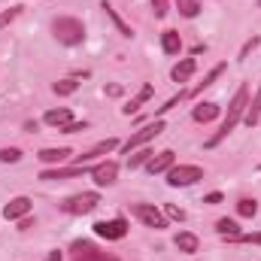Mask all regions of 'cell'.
<instances>
[{
    "instance_id": "obj_1",
    "label": "cell",
    "mask_w": 261,
    "mask_h": 261,
    "mask_svg": "<svg viewBox=\"0 0 261 261\" xmlns=\"http://www.w3.org/2000/svg\"><path fill=\"white\" fill-rule=\"evenodd\" d=\"M246 107H249V88L246 85H240L237 88V94L231 97V103H228V113H225V122H222V128L216 130L210 140H206V149H213V146H219L231 130L237 128V122L243 119V113H246Z\"/></svg>"
},
{
    "instance_id": "obj_2",
    "label": "cell",
    "mask_w": 261,
    "mask_h": 261,
    "mask_svg": "<svg viewBox=\"0 0 261 261\" xmlns=\"http://www.w3.org/2000/svg\"><path fill=\"white\" fill-rule=\"evenodd\" d=\"M52 34H55V40L64 43V46H79V43L85 40V24H82L79 18L61 15V18L52 21Z\"/></svg>"
},
{
    "instance_id": "obj_3",
    "label": "cell",
    "mask_w": 261,
    "mask_h": 261,
    "mask_svg": "<svg viewBox=\"0 0 261 261\" xmlns=\"http://www.w3.org/2000/svg\"><path fill=\"white\" fill-rule=\"evenodd\" d=\"M200 179H203V167H197V164H173L167 170V186H173V189L195 186Z\"/></svg>"
},
{
    "instance_id": "obj_4",
    "label": "cell",
    "mask_w": 261,
    "mask_h": 261,
    "mask_svg": "<svg viewBox=\"0 0 261 261\" xmlns=\"http://www.w3.org/2000/svg\"><path fill=\"white\" fill-rule=\"evenodd\" d=\"M167 128L161 119H155V122H149V125H143V128L137 130V134H130V140L125 143V155H130V152H137V149H143L149 140H155V137H161V130Z\"/></svg>"
},
{
    "instance_id": "obj_5",
    "label": "cell",
    "mask_w": 261,
    "mask_h": 261,
    "mask_svg": "<svg viewBox=\"0 0 261 261\" xmlns=\"http://www.w3.org/2000/svg\"><path fill=\"white\" fill-rule=\"evenodd\" d=\"M70 261H119V258L100 252L91 240H76V243L70 246Z\"/></svg>"
},
{
    "instance_id": "obj_6",
    "label": "cell",
    "mask_w": 261,
    "mask_h": 261,
    "mask_svg": "<svg viewBox=\"0 0 261 261\" xmlns=\"http://www.w3.org/2000/svg\"><path fill=\"white\" fill-rule=\"evenodd\" d=\"M97 203H100V195L97 192H82V195L67 197L64 203H61V210L70 213V216H82V213H91Z\"/></svg>"
},
{
    "instance_id": "obj_7",
    "label": "cell",
    "mask_w": 261,
    "mask_h": 261,
    "mask_svg": "<svg viewBox=\"0 0 261 261\" xmlns=\"http://www.w3.org/2000/svg\"><path fill=\"white\" fill-rule=\"evenodd\" d=\"M130 210H134V216H137L146 228H155V231L167 228V216H164L158 206H152V203H134Z\"/></svg>"
},
{
    "instance_id": "obj_8",
    "label": "cell",
    "mask_w": 261,
    "mask_h": 261,
    "mask_svg": "<svg viewBox=\"0 0 261 261\" xmlns=\"http://www.w3.org/2000/svg\"><path fill=\"white\" fill-rule=\"evenodd\" d=\"M94 234L103 237V240H122L128 234V222L125 219H110V222H97L94 225Z\"/></svg>"
},
{
    "instance_id": "obj_9",
    "label": "cell",
    "mask_w": 261,
    "mask_h": 261,
    "mask_svg": "<svg viewBox=\"0 0 261 261\" xmlns=\"http://www.w3.org/2000/svg\"><path fill=\"white\" fill-rule=\"evenodd\" d=\"M116 176H119V164H116V161H103V164H97V167L91 170V179H94L100 189H103V186H113Z\"/></svg>"
},
{
    "instance_id": "obj_10",
    "label": "cell",
    "mask_w": 261,
    "mask_h": 261,
    "mask_svg": "<svg viewBox=\"0 0 261 261\" xmlns=\"http://www.w3.org/2000/svg\"><path fill=\"white\" fill-rule=\"evenodd\" d=\"M31 213V197H12L6 206H3V219H9V222H15V219H24Z\"/></svg>"
},
{
    "instance_id": "obj_11",
    "label": "cell",
    "mask_w": 261,
    "mask_h": 261,
    "mask_svg": "<svg viewBox=\"0 0 261 261\" xmlns=\"http://www.w3.org/2000/svg\"><path fill=\"white\" fill-rule=\"evenodd\" d=\"M176 164V155L170 152V149H164V152H158V155H152V161L146 164V170L155 176V173H167L170 167Z\"/></svg>"
},
{
    "instance_id": "obj_12",
    "label": "cell",
    "mask_w": 261,
    "mask_h": 261,
    "mask_svg": "<svg viewBox=\"0 0 261 261\" xmlns=\"http://www.w3.org/2000/svg\"><path fill=\"white\" fill-rule=\"evenodd\" d=\"M82 173H85V167H82V164H76V167H55V170H43V173H40V179L55 182V179H73V176H82Z\"/></svg>"
},
{
    "instance_id": "obj_13",
    "label": "cell",
    "mask_w": 261,
    "mask_h": 261,
    "mask_svg": "<svg viewBox=\"0 0 261 261\" xmlns=\"http://www.w3.org/2000/svg\"><path fill=\"white\" fill-rule=\"evenodd\" d=\"M43 164H64L73 158V149H67V146H58V149H40V155H37Z\"/></svg>"
},
{
    "instance_id": "obj_14",
    "label": "cell",
    "mask_w": 261,
    "mask_h": 261,
    "mask_svg": "<svg viewBox=\"0 0 261 261\" xmlns=\"http://www.w3.org/2000/svg\"><path fill=\"white\" fill-rule=\"evenodd\" d=\"M116 146H119V140H116V137H107V140H103V143H97L94 149H88V152H82V155H73V158L82 164V161H91V158H97V155H110Z\"/></svg>"
},
{
    "instance_id": "obj_15",
    "label": "cell",
    "mask_w": 261,
    "mask_h": 261,
    "mask_svg": "<svg viewBox=\"0 0 261 261\" xmlns=\"http://www.w3.org/2000/svg\"><path fill=\"white\" fill-rule=\"evenodd\" d=\"M43 122H46V125H52V128H61V130H64L67 125L73 122V113H70L67 107H58V110H49V113L43 116Z\"/></svg>"
},
{
    "instance_id": "obj_16",
    "label": "cell",
    "mask_w": 261,
    "mask_h": 261,
    "mask_svg": "<svg viewBox=\"0 0 261 261\" xmlns=\"http://www.w3.org/2000/svg\"><path fill=\"white\" fill-rule=\"evenodd\" d=\"M243 122H246L249 128L261 122V82H258V88H255V97L249 100V107H246V113H243Z\"/></svg>"
},
{
    "instance_id": "obj_17",
    "label": "cell",
    "mask_w": 261,
    "mask_h": 261,
    "mask_svg": "<svg viewBox=\"0 0 261 261\" xmlns=\"http://www.w3.org/2000/svg\"><path fill=\"white\" fill-rule=\"evenodd\" d=\"M195 70H197L195 58H182L179 64L173 67V73H170V76H173V82H189V79L195 76Z\"/></svg>"
},
{
    "instance_id": "obj_18",
    "label": "cell",
    "mask_w": 261,
    "mask_h": 261,
    "mask_svg": "<svg viewBox=\"0 0 261 261\" xmlns=\"http://www.w3.org/2000/svg\"><path fill=\"white\" fill-rule=\"evenodd\" d=\"M152 94H155V88H152V85H143V88L137 91V97H130L128 103L122 107V113H125V116H130V113H137V110H140V107H143V103H146V100H149Z\"/></svg>"
},
{
    "instance_id": "obj_19",
    "label": "cell",
    "mask_w": 261,
    "mask_h": 261,
    "mask_svg": "<svg viewBox=\"0 0 261 261\" xmlns=\"http://www.w3.org/2000/svg\"><path fill=\"white\" fill-rule=\"evenodd\" d=\"M216 116H219V103H210V100L197 103L195 110H192V119H195V122H203V125H206V122H213Z\"/></svg>"
},
{
    "instance_id": "obj_20",
    "label": "cell",
    "mask_w": 261,
    "mask_h": 261,
    "mask_svg": "<svg viewBox=\"0 0 261 261\" xmlns=\"http://www.w3.org/2000/svg\"><path fill=\"white\" fill-rule=\"evenodd\" d=\"M173 243H176V249H179V252H186V255H195L197 246H200V240H197L192 231H179Z\"/></svg>"
},
{
    "instance_id": "obj_21",
    "label": "cell",
    "mask_w": 261,
    "mask_h": 261,
    "mask_svg": "<svg viewBox=\"0 0 261 261\" xmlns=\"http://www.w3.org/2000/svg\"><path fill=\"white\" fill-rule=\"evenodd\" d=\"M161 49H164L167 55H179V49H182L179 31H164V34H161Z\"/></svg>"
},
{
    "instance_id": "obj_22",
    "label": "cell",
    "mask_w": 261,
    "mask_h": 261,
    "mask_svg": "<svg viewBox=\"0 0 261 261\" xmlns=\"http://www.w3.org/2000/svg\"><path fill=\"white\" fill-rule=\"evenodd\" d=\"M222 73H225V64H216L213 70H210V73H206V76H203V82H197V85L192 88V91H189V94H186V97H197V94H200L203 88H210V85H213V82H216Z\"/></svg>"
},
{
    "instance_id": "obj_23",
    "label": "cell",
    "mask_w": 261,
    "mask_h": 261,
    "mask_svg": "<svg viewBox=\"0 0 261 261\" xmlns=\"http://www.w3.org/2000/svg\"><path fill=\"white\" fill-rule=\"evenodd\" d=\"M100 9H103V12H107L113 21H116V28H119V34H122V37H134V31H130L128 24H125V18H122V15H119V12H116L110 3H100Z\"/></svg>"
},
{
    "instance_id": "obj_24",
    "label": "cell",
    "mask_w": 261,
    "mask_h": 261,
    "mask_svg": "<svg viewBox=\"0 0 261 261\" xmlns=\"http://www.w3.org/2000/svg\"><path fill=\"white\" fill-rule=\"evenodd\" d=\"M216 231H219L222 237H231V240H234V237H240V228H237V222H234V219H219V222H216Z\"/></svg>"
},
{
    "instance_id": "obj_25",
    "label": "cell",
    "mask_w": 261,
    "mask_h": 261,
    "mask_svg": "<svg viewBox=\"0 0 261 261\" xmlns=\"http://www.w3.org/2000/svg\"><path fill=\"white\" fill-rule=\"evenodd\" d=\"M237 213H240L243 219H252V216L258 213V200H252V197H240V200H237Z\"/></svg>"
},
{
    "instance_id": "obj_26",
    "label": "cell",
    "mask_w": 261,
    "mask_h": 261,
    "mask_svg": "<svg viewBox=\"0 0 261 261\" xmlns=\"http://www.w3.org/2000/svg\"><path fill=\"white\" fill-rule=\"evenodd\" d=\"M76 88H79V82H76V79H61V82H55V85H52V91H55L58 97H70Z\"/></svg>"
},
{
    "instance_id": "obj_27",
    "label": "cell",
    "mask_w": 261,
    "mask_h": 261,
    "mask_svg": "<svg viewBox=\"0 0 261 261\" xmlns=\"http://www.w3.org/2000/svg\"><path fill=\"white\" fill-rule=\"evenodd\" d=\"M152 155H155L152 149H140L137 155H128V167L134 170V167H140V164H149V161H152Z\"/></svg>"
},
{
    "instance_id": "obj_28",
    "label": "cell",
    "mask_w": 261,
    "mask_h": 261,
    "mask_svg": "<svg viewBox=\"0 0 261 261\" xmlns=\"http://www.w3.org/2000/svg\"><path fill=\"white\" fill-rule=\"evenodd\" d=\"M176 6H179V15H186V18H195L197 12H200L197 0H176Z\"/></svg>"
},
{
    "instance_id": "obj_29",
    "label": "cell",
    "mask_w": 261,
    "mask_h": 261,
    "mask_svg": "<svg viewBox=\"0 0 261 261\" xmlns=\"http://www.w3.org/2000/svg\"><path fill=\"white\" fill-rule=\"evenodd\" d=\"M0 161H6V164H15V161H21V149H15V146H9V149H0Z\"/></svg>"
},
{
    "instance_id": "obj_30",
    "label": "cell",
    "mask_w": 261,
    "mask_h": 261,
    "mask_svg": "<svg viewBox=\"0 0 261 261\" xmlns=\"http://www.w3.org/2000/svg\"><path fill=\"white\" fill-rule=\"evenodd\" d=\"M18 12H21V6H9L6 12H0V28H6L9 21H15V18H18Z\"/></svg>"
},
{
    "instance_id": "obj_31",
    "label": "cell",
    "mask_w": 261,
    "mask_h": 261,
    "mask_svg": "<svg viewBox=\"0 0 261 261\" xmlns=\"http://www.w3.org/2000/svg\"><path fill=\"white\" fill-rule=\"evenodd\" d=\"M167 0H152V12H155V18H164L167 15Z\"/></svg>"
},
{
    "instance_id": "obj_32",
    "label": "cell",
    "mask_w": 261,
    "mask_h": 261,
    "mask_svg": "<svg viewBox=\"0 0 261 261\" xmlns=\"http://www.w3.org/2000/svg\"><path fill=\"white\" fill-rule=\"evenodd\" d=\"M164 213H167L170 219H176V222H182V219H186V210H179V206H173V203H167V206H164Z\"/></svg>"
},
{
    "instance_id": "obj_33",
    "label": "cell",
    "mask_w": 261,
    "mask_h": 261,
    "mask_svg": "<svg viewBox=\"0 0 261 261\" xmlns=\"http://www.w3.org/2000/svg\"><path fill=\"white\" fill-rule=\"evenodd\" d=\"M85 128H88V122H70L64 128V134H79V130H85Z\"/></svg>"
},
{
    "instance_id": "obj_34",
    "label": "cell",
    "mask_w": 261,
    "mask_h": 261,
    "mask_svg": "<svg viewBox=\"0 0 261 261\" xmlns=\"http://www.w3.org/2000/svg\"><path fill=\"white\" fill-rule=\"evenodd\" d=\"M234 240H243V243H255V246H261V231H258V234H243V237H234Z\"/></svg>"
},
{
    "instance_id": "obj_35",
    "label": "cell",
    "mask_w": 261,
    "mask_h": 261,
    "mask_svg": "<svg viewBox=\"0 0 261 261\" xmlns=\"http://www.w3.org/2000/svg\"><path fill=\"white\" fill-rule=\"evenodd\" d=\"M261 40L258 37H252V40H249V43H246V46H243V52H240V58H246V55H249V52H252V49H255V46H258Z\"/></svg>"
},
{
    "instance_id": "obj_36",
    "label": "cell",
    "mask_w": 261,
    "mask_h": 261,
    "mask_svg": "<svg viewBox=\"0 0 261 261\" xmlns=\"http://www.w3.org/2000/svg\"><path fill=\"white\" fill-rule=\"evenodd\" d=\"M203 203L216 206V203H222V195H219V192H213V195H206V197H203Z\"/></svg>"
},
{
    "instance_id": "obj_37",
    "label": "cell",
    "mask_w": 261,
    "mask_h": 261,
    "mask_svg": "<svg viewBox=\"0 0 261 261\" xmlns=\"http://www.w3.org/2000/svg\"><path fill=\"white\" fill-rule=\"evenodd\" d=\"M103 91H107V97H119L122 94V85H107Z\"/></svg>"
}]
</instances>
